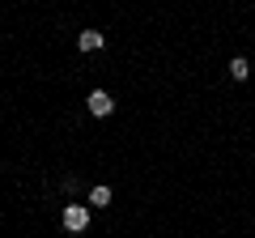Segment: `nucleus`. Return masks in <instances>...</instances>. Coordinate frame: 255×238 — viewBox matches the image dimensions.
I'll return each instance as SVG.
<instances>
[{"mask_svg":"<svg viewBox=\"0 0 255 238\" xmlns=\"http://www.w3.org/2000/svg\"><path fill=\"white\" fill-rule=\"evenodd\" d=\"M85 107H90V115H98V119H107L111 111H115V102H111V94H107V90H94L90 98H85Z\"/></svg>","mask_w":255,"mask_h":238,"instance_id":"2","label":"nucleus"},{"mask_svg":"<svg viewBox=\"0 0 255 238\" xmlns=\"http://www.w3.org/2000/svg\"><path fill=\"white\" fill-rule=\"evenodd\" d=\"M102 43H107L102 30H81V34H77V51H98Z\"/></svg>","mask_w":255,"mask_h":238,"instance_id":"3","label":"nucleus"},{"mask_svg":"<svg viewBox=\"0 0 255 238\" xmlns=\"http://www.w3.org/2000/svg\"><path fill=\"white\" fill-rule=\"evenodd\" d=\"M230 77H234V81H247V77H251V64H247V55H234V60H230Z\"/></svg>","mask_w":255,"mask_h":238,"instance_id":"4","label":"nucleus"},{"mask_svg":"<svg viewBox=\"0 0 255 238\" xmlns=\"http://www.w3.org/2000/svg\"><path fill=\"white\" fill-rule=\"evenodd\" d=\"M90 204H111V187H107V183H98V187L90 192Z\"/></svg>","mask_w":255,"mask_h":238,"instance_id":"5","label":"nucleus"},{"mask_svg":"<svg viewBox=\"0 0 255 238\" xmlns=\"http://www.w3.org/2000/svg\"><path fill=\"white\" fill-rule=\"evenodd\" d=\"M60 221H64L68 234H85V230H90V209H85V204H64Z\"/></svg>","mask_w":255,"mask_h":238,"instance_id":"1","label":"nucleus"}]
</instances>
